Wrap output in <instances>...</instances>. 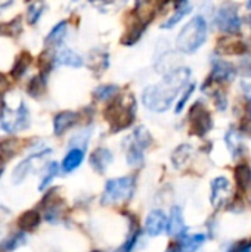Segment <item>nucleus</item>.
<instances>
[{
    "label": "nucleus",
    "instance_id": "obj_1",
    "mask_svg": "<svg viewBox=\"0 0 251 252\" xmlns=\"http://www.w3.org/2000/svg\"><path fill=\"white\" fill-rule=\"evenodd\" d=\"M191 69L188 66H178L170 69L160 83L148 86L142 92L143 106L152 112H166L178 94L188 86Z\"/></svg>",
    "mask_w": 251,
    "mask_h": 252
},
{
    "label": "nucleus",
    "instance_id": "obj_21",
    "mask_svg": "<svg viewBox=\"0 0 251 252\" xmlns=\"http://www.w3.org/2000/svg\"><path fill=\"white\" fill-rule=\"evenodd\" d=\"M67 28H68L67 21H61V22H58V24L49 31V34L46 35V40H44L47 49L58 47V46L62 43V40H64L65 35H67Z\"/></svg>",
    "mask_w": 251,
    "mask_h": 252
},
{
    "label": "nucleus",
    "instance_id": "obj_46",
    "mask_svg": "<svg viewBox=\"0 0 251 252\" xmlns=\"http://www.w3.org/2000/svg\"><path fill=\"white\" fill-rule=\"evenodd\" d=\"M249 22H250V27H251V15H250V18H249Z\"/></svg>",
    "mask_w": 251,
    "mask_h": 252
},
{
    "label": "nucleus",
    "instance_id": "obj_32",
    "mask_svg": "<svg viewBox=\"0 0 251 252\" xmlns=\"http://www.w3.org/2000/svg\"><path fill=\"white\" fill-rule=\"evenodd\" d=\"M127 164L130 167H141L143 164V149L133 142H130L127 149Z\"/></svg>",
    "mask_w": 251,
    "mask_h": 252
},
{
    "label": "nucleus",
    "instance_id": "obj_7",
    "mask_svg": "<svg viewBox=\"0 0 251 252\" xmlns=\"http://www.w3.org/2000/svg\"><path fill=\"white\" fill-rule=\"evenodd\" d=\"M0 126L6 133L22 131L30 127V112L27 105L21 103L16 111H6L0 117Z\"/></svg>",
    "mask_w": 251,
    "mask_h": 252
},
{
    "label": "nucleus",
    "instance_id": "obj_41",
    "mask_svg": "<svg viewBox=\"0 0 251 252\" xmlns=\"http://www.w3.org/2000/svg\"><path fill=\"white\" fill-rule=\"evenodd\" d=\"M7 89V81L3 75H0V93H3Z\"/></svg>",
    "mask_w": 251,
    "mask_h": 252
},
{
    "label": "nucleus",
    "instance_id": "obj_2",
    "mask_svg": "<svg viewBox=\"0 0 251 252\" xmlns=\"http://www.w3.org/2000/svg\"><path fill=\"white\" fill-rule=\"evenodd\" d=\"M135 112H136L135 97L132 94H126V96L117 94L109 100V105L105 108L104 115L111 130L115 133L132 126L135 120Z\"/></svg>",
    "mask_w": 251,
    "mask_h": 252
},
{
    "label": "nucleus",
    "instance_id": "obj_28",
    "mask_svg": "<svg viewBox=\"0 0 251 252\" xmlns=\"http://www.w3.org/2000/svg\"><path fill=\"white\" fill-rule=\"evenodd\" d=\"M118 93H120V87L115 84H102L93 90V94L98 100H111Z\"/></svg>",
    "mask_w": 251,
    "mask_h": 252
},
{
    "label": "nucleus",
    "instance_id": "obj_34",
    "mask_svg": "<svg viewBox=\"0 0 251 252\" xmlns=\"http://www.w3.org/2000/svg\"><path fill=\"white\" fill-rule=\"evenodd\" d=\"M139 236H141V227H139V224H138L136 220H135V224H133L132 229H130L129 238L126 239V242H124V244H123L115 252H132L133 251V248L136 247V244H138Z\"/></svg>",
    "mask_w": 251,
    "mask_h": 252
},
{
    "label": "nucleus",
    "instance_id": "obj_26",
    "mask_svg": "<svg viewBox=\"0 0 251 252\" xmlns=\"http://www.w3.org/2000/svg\"><path fill=\"white\" fill-rule=\"evenodd\" d=\"M206 241L204 235H192V236H185L182 238L179 244V250L180 252H194L197 251Z\"/></svg>",
    "mask_w": 251,
    "mask_h": 252
},
{
    "label": "nucleus",
    "instance_id": "obj_9",
    "mask_svg": "<svg viewBox=\"0 0 251 252\" xmlns=\"http://www.w3.org/2000/svg\"><path fill=\"white\" fill-rule=\"evenodd\" d=\"M216 52L219 55L241 56L247 52V44L235 35H223L222 38L217 40Z\"/></svg>",
    "mask_w": 251,
    "mask_h": 252
},
{
    "label": "nucleus",
    "instance_id": "obj_47",
    "mask_svg": "<svg viewBox=\"0 0 251 252\" xmlns=\"http://www.w3.org/2000/svg\"><path fill=\"white\" fill-rule=\"evenodd\" d=\"M247 244H249V247H250V248H251V241H249V242H247Z\"/></svg>",
    "mask_w": 251,
    "mask_h": 252
},
{
    "label": "nucleus",
    "instance_id": "obj_3",
    "mask_svg": "<svg viewBox=\"0 0 251 252\" xmlns=\"http://www.w3.org/2000/svg\"><path fill=\"white\" fill-rule=\"evenodd\" d=\"M207 40V22L201 15L194 16L180 30L176 38V47L179 52L191 55L197 52Z\"/></svg>",
    "mask_w": 251,
    "mask_h": 252
},
{
    "label": "nucleus",
    "instance_id": "obj_33",
    "mask_svg": "<svg viewBox=\"0 0 251 252\" xmlns=\"http://www.w3.org/2000/svg\"><path fill=\"white\" fill-rule=\"evenodd\" d=\"M235 182L238 185V188L246 189L251 182V170L247 164H240L238 167H235Z\"/></svg>",
    "mask_w": 251,
    "mask_h": 252
},
{
    "label": "nucleus",
    "instance_id": "obj_44",
    "mask_svg": "<svg viewBox=\"0 0 251 252\" xmlns=\"http://www.w3.org/2000/svg\"><path fill=\"white\" fill-rule=\"evenodd\" d=\"M92 1H108V0H92Z\"/></svg>",
    "mask_w": 251,
    "mask_h": 252
},
{
    "label": "nucleus",
    "instance_id": "obj_43",
    "mask_svg": "<svg viewBox=\"0 0 251 252\" xmlns=\"http://www.w3.org/2000/svg\"><path fill=\"white\" fill-rule=\"evenodd\" d=\"M3 112H4V105H3V99L0 96V117L3 115Z\"/></svg>",
    "mask_w": 251,
    "mask_h": 252
},
{
    "label": "nucleus",
    "instance_id": "obj_27",
    "mask_svg": "<svg viewBox=\"0 0 251 252\" xmlns=\"http://www.w3.org/2000/svg\"><path fill=\"white\" fill-rule=\"evenodd\" d=\"M192 154V148L189 145H180L175 149L173 155H172V162L176 168H182L185 165V162L189 159Z\"/></svg>",
    "mask_w": 251,
    "mask_h": 252
},
{
    "label": "nucleus",
    "instance_id": "obj_23",
    "mask_svg": "<svg viewBox=\"0 0 251 252\" xmlns=\"http://www.w3.org/2000/svg\"><path fill=\"white\" fill-rule=\"evenodd\" d=\"M90 68L96 72H104L109 65V55L104 50H92L90 52Z\"/></svg>",
    "mask_w": 251,
    "mask_h": 252
},
{
    "label": "nucleus",
    "instance_id": "obj_4",
    "mask_svg": "<svg viewBox=\"0 0 251 252\" xmlns=\"http://www.w3.org/2000/svg\"><path fill=\"white\" fill-rule=\"evenodd\" d=\"M135 190V177L124 176L117 179H109L105 183V189L102 193V205H114L121 204L132 198Z\"/></svg>",
    "mask_w": 251,
    "mask_h": 252
},
{
    "label": "nucleus",
    "instance_id": "obj_45",
    "mask_svg": "<svg viewBox=\"0 0 251 252\" xmlns=\"http://www.w3.org/2000/svg\"><path fill=\"white\" fill-rule=\"evenodd\" d=\"M249 7L251 9V0H249Z\"/></svg>",
    "mask_w": 251,
    "mask_h": 252
},
{
    "label": "nucleus",
    "instance_id": "obj_15",
    "mask_svg": "<svg viewBox=\"0 0 251 252\" xmlns=\"http://www.w3.org/2000/svg\"><path fill=\"white\" fill-rule=\"evenodd\" d=\"M112 161H114V155L108 148H98L90 155V165L99 174L105 173L107 168L112 164Z\"/></svg>",
    "mask_w": 251,
    "mask_h": 252
},
{
    "label": "nucleus",
    "instance_id": "obj_6",
    "mask_svg": "<svg viewBox=\"0 0 251 252\" xmlns=\"http://www.w3.org/2000/svg\"><path fill=\"white\" fill-rule=\"evenodd\" d=\"M212 127H213L212 114L209 112V109L201 102H195L189 109V130H191V133L198 136V137H203L212 130Z\"/></svg>",
    "mask_w": 251,
    "mask_h": 252
},
{
    "label": "nucleus",
    "instance_id": "obj_25",
    "mask_svg": "<svg viewBox=\"0 0 251 252\" xmlns=\"http://www.w3.org/2000/svg\"><path fill=\"white\" fill-rule=\"evenodd\" d=\"M44 7H46V4L43 0H34L33 3L28 4L27 15H25L28 25H36L38 22V19L41 18V15L44 12Z\"/></svg>",
    "mask_w": 251,
    "mask_h": 252
},
{
    "label": "nucleus",
    "instance_id": "obj_10",
    "mask_svg": "<svg viewBox=\"0 0 251 252\" xmlns=\"http://www.w3.org/2000/svg\"><path fill=\"white\" fill-rule=\"evenodd\" d=\"M52 151L50 149H46V151H41V152H37L31 157H28L27 159L21 161L15 168H13V173H12V182L15 185H21L27 177L28 174L33 171V167H34V161L41 158V157H47Z\"/></svg>",
    "mask_w": 251,
    "mask_h": 252
},
{
    "label": "nucleus",
    "instance_id": "obj_22",
    "mask_svg": "<svg viewBox=\"0 0 251 252\" xmlns=\"http://www.w3.org/2000/svg\"><path fill=\"white\" fill-rule=\"evenodd\" d=\"M21 149V140L18 139H4L0 140V159L9 161Z\"/></svg>",
    "mask_w": 251,
    "mask_h": 252
},
{
    "label": "nucleus",
    "instance_id": "obj_29",
    "mask_svg": "<svg viewBox=\"0 0 251 252\" xmlns=\"http://www.w3.org/2000/svg\"><path fill=\"white\" fill-rule=\"evenodd\" d=\"M192 10V6L189 4V3H185V4H182V6H179V7H176V10H175V13L161 25V28H173L176 24H179L189 12Z\"/></svg>",
    "mask_w": 251,
    "mask_h": 252
},
{
    "label": "nucleus",
    "instance_id": "obj_48",
    "mask_svg": "<svg viewBox=\"0 0 251 252\" xmlns=\"http://www.w3.org/2000/svg\"><path fill=\"white\" fill-rule=\"evenodd\" d=\"M92 252H99V251H92Z\"/></svg>",
    "mask_w": 251,
    "mask_h": 252
},
{
    "label": "nucleus",
    "instance_id": "obj_13",
    "mask_svg": "<svg viewBox=\"0 0 251 252\" xmlns=\"http://www.w3.org/2000/svg\"><path fill=\"white\" fill-rule=\"evenodd\" d=\"M167 216L161 210H152L145 221V232L149 236H158L166 230Z\"/></svg>",
    "mask_w": 251,
    "mask_h": 252
},
{
    "label": "nucleus",
    "instance_id": "obj_39",
    "mask_svg": "<svg viewBox=\"0 0 251 252\" xmlns=\"http://www.w3.org/2000/svg\"><path fill=\"white\" fill-rule=\"evenodd\" d=\"M251 248L249 247L247 242H241V244H237L234 248H231L229 252H250Z\"/></svg>",
    "mask_w": 251,
    "mask_h": 252
},
{
    "label": "nucleus",
    "instance_id": "obj_20",
    "mask_svg": "<svg viewBox=\"0 0 251 252\" xmlns=\"http://www.w3.org/2000/svg\"><path fill=\"white\" fill-rule=\"evenodd\" d=\"M31 61H33V56L30 55V52H21L15 61H13V65L10 68V75L13 80H19L28 69V66L31 65Z\"/></svg>",
    "mask_w": 251,
    "mask_h": 252
},
{
    "label": "nucleus",
    "instance_id": "obj_31",
    "mask_svg": "<svg viewBox=\"0 0 251 252\" xmlns=\"http://www.w3.org/2000/svg\"><path fill=\"white\" fill-rule=\"evenodd\" d=\"M132 142L136 143L139 148H142L143 151L152 143V137L149 134V131L145 128V127H136L135 131H133V136H132Z\"/></svg>",
    "mask_w": 251,
    "mask_h": 252
},
{
    "label": "nucleus",
    "instance_id": "obj_42",
    "mask_svg": "<svg viewBox=\"0 0 251 252\" xmlns=\"http://www.w3.org/2000/svg\"><path fill=\"white\" fill-rule=\"evenodd\" d=\"M166 252H180V250H179V244H173V245H170L169 247V250Z\"/></svg>",
    "mask_w": 251,
    "mask_h": 252
},
{
    "label": "nucleus",
    "instance_id": "obj_16",
    "mask_svg": "<svg viewBox=\"0 0 251 252\" xmlns=\"http://www.w3.org/2000/svg\"><path fill=\"white\" fill-rule=\"evenodd\" d=\"M167 233L173 238H180L183 236L186 227H185V221H183V216H182V210L179 207H173L170 217L167 219Z\"/></svg>",
    "mask_w": 251,
    "mask_h": 252
},
{
    "label": "nucleus",
    "instance_id": "obj_8",
    "mask_svg": "<svg viewBox=\"0 0 251 252\" xmlns=\"http://www.w3.org/2000/svg\"><path fill=\"white\" fill-rule=\"evenodd\" d=\"M235 75H237V69L231 62L223 61V59H213L212 61V72L207 78L220 86L222 83L232 81L235 78Z\"/></svg>",
    "mask_w": 251,
    "mask_h": 252
},
{
    "label": "nucleus",
    "instance_id": "obj_37",
    "mask_svg": "<svg viewBox=\"0 0 251 252\" xmlns=\"http://www.w3.org/2000/svg\"><path fill=\"white\" fill-rule=\"evenodd\" d=\"M194 90H195V84H188V86H186V90H185V93L182 94V97H180V100L178 102V106H176V112H178V114L185 108V105H186L188 99L191 97V94L194 93Z\"/></svg>",
    "mask_w": 251,
    "mask_h": 252
},
{
    "label": "nucleus",
    "instance_id": "obj_18",
    "mask_svg": "<svg viewBox=\"0 0 251 252\" xmlns=\"http://www.w3.org/2000/svg\"><path fill=\"white\" fill-rule=\"evenodd\" d=\"M41 221V216L37 210H28L22 213L18 219V229L21 232H34Z\"/></svg>",
    "mask_w": 251,
    "mask_h": 252
},
{
    "label": "nucleus",
    "instance_id": "obj_19",
    "mask_svg": "<svg viewBox=\"0 0 251 252\" xmlns=\"http://www.w3.org/2000/svg\"><path fill=\"white\" fill-rule=\"evenodd\" d=\"M84 159V151L81 148H71L62 159V170L65 173H72L77 170Z\"/></svg>",
    "mask_w": 251,
    "mask_h": 252
},
{
    "label": "nucleus",
    "instance_id": "obj_11",
    "mask_svg": "<svg viewBox=\"0 0 251 252\" xmlns=\"http://www.w3.org/2000/svg\"><path fill=\"white\" fill-rule=\"evenodd\" d=\"M80 121V114L74 111H62L53 118V133L55 136L65 134L70 128L77 126Z\"/></svg>",
    "mask_w": 251,
    "mask_h": 252
},
{
    "label": "nucleus",
    "instance_id": "obj_36",
    "mask_svg": "<svg viewBox=\"0 0 251 252\" xmlns=\"http://www.w3.org/2000/svg\"><path fill=\"white\" fill-rule=\"evenodd\" d=\"M22 31V24H21V18H15L13 21L0 25V34H4L7 37H16L19 32Z\"/></svg>",
    "mask_w": 251,
    "mask_h": 252
},
{
    "label": "nucleus",
    "instance_id": "obj_35",
    "mask_svg": "<svg viewBox=\"0 0 251 252\" xmlns=\"http://www.w3.org/2000/svg\"><path fill=\"white\" fill-rule=\"evenodd\" d=\"M58 174H59V164H58V162H49V164L46 165L44 176H43V179H41V183H40L38 189H40V190H44V189L52 183V180H53Z\"/></svg>",
    "mask_w": 251,
    "mask_h": 252
},
{
    "label": "nucleus",
    "instance_id": "obj_14",
    "mask_svg": "<svg viewBox=\"0 0 251 252\" xmlns=\"http://www.w3.org/2000/svg\"><path fill=\"white\" fill-rule=\"evenodd\" d=\"M53 62H55V65H59V66H70V68H80V66H83V63H84L83 58H81L77 52H74V50H71V49H68V47L59 49V50L56 52V55L53 56Z\"/></svg>",
    "mask_w": 251,
    "mask_h": 252
},
{
    "label": "nucleus",
    "instance_id": "obj_12",
    "mask_svg": "<svg viewBox=\"0 0 251 252\" xmlns=\"http://www.w3.org/2000/svg\"><path fill=\"white\" fill-rule=\"evenodd\" d=\"M231 196V183L225 177H217L212 182V204L219 208Z\"/></svg>",
    "mask_w": 251,
    "mask_h": 252
},
{
    "label": "nucleus",
    "instance_id": "obj_17",
    "mask_svg": "<svg viewBox=\"0 0 251 252\" xmlns=\"http://www.w3.org/2000/svg\"><path fill=\"white\" fill-rule=\"evenodd\" d=\"M146 25H148L146 22L141 21V19L133 13V24L130 22V24L127 25V31H126V34H124V37L121 38V43H123L124 46H132V44H135V43L141 38V35L143 34Z\"/></svg>",
    "mask_w": 251,
    "mask_h": 252
},
{
    "label": "nucleus",
    "instance_id": "obj_30",
    "mask_svg": "<svg viewBox=\"0 0 251 252\" xmlns=\"http://www.w3.org/2000/svg\"><path fill=\"white\" fill-rule=\"evenodd\" d=\"M25 244V233L24 232H18L15 235H10L7 239H4L1 244H0V250L4 252H10L18 250L21 245Z\"/></svg>",
    "mask_w": 251,
    "mask_h": 252
},
{
    "label": "nucleus",
    "instance_id": "obj_24",
    "mask_svg": "<svg viewBox=\"0 0 251 252\" xmlns=\"http://www.w3.org/2000/svg\"><path fill=\"white\" fill-rule=\"evenodd\" d=\"M46 77L44 74H37L36 77H33L30 80V83L27 84V93L31 97H38L44 93L46 90Z\"/></svg>",
    "mask_w": 251,
    "mask_h": 252
},
{
    "label": "nucleus",
    "instance_id": "obj_5",
    "mask_svg": "<svg viewBox=\"0 0 251 252\" xmlns=\"http://www.w3.org/2000/svg\"><path fill=\"white\" fill-rule=\"evenodd\" d=\"M216 27L228 34V35H235L241 30V18L238 13V6L232 1H223L215 16Z\"/></svg>",
    "mask_w": 251,
    "mask_h": 252
},
{
    "label": "nucleus",
    "instance_id": "obj_40",
    "mask_svg": "<svg viewBox=\"0 0 251 252\" xmlns=\"http://www.w3.org/2000/svg\"><path fill=\"white\" fill-rule=\"evenodd\" d=\"M13 1L15 0H0V12L4 10V9H7V7H10L13 4Z\"/></svg>",
    "mask_w": 251,
    "mask_h": 252
},
{
    "label": "nucleus",
    "instance_id": "obj_38",
    "mask_svg": "<svg viewBox=\"0 0 251 252\" xmlns=\"http://www.w3.org/2000/svg\"><path fill=\"white\" fill-rule=\"evenodd\" d=\"M243 90H244V97H246V100H247L249 112H250L251 115V84H249V83L243 84Z\"/></svg>",
    "mask_w": 251,
    "mask_h": 252
}]
</instances>
